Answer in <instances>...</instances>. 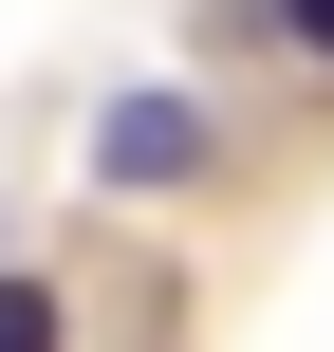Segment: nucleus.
Returning a JSON list of instances; mask_svg holds the SVG:
<instances>
[{
	"label": "nucleus",
	"instance_id": "nucleus-1",
	"mask_svg": "<svg viewBox=\"0 0 334 352\" xmlns=\"http://www.w3.org/2000/svg\"><path fill=\"white\" fill-rule=\"evenodd\" d=\"M186 148H205V111H186V93H130V111H112V167H130V186H167Z\"/></svg>",
	"mask_w": 334,
	"mask_h": 352
},
{
	"label": "nucleus",
	"instance_id": "nucleus-2",
	"mask_svg": "<svg viewBox=\"0 0 334 352\" xmlns=\"http://www.w3.org/2000/svg\"><path fill=\"white\" fill-rule=\"evenodd\" d=\"M0 352H56V297L37 278H0Z\"/></svg>",
	"mask_w": 334,
	"mask_h": 352
},
{
	"label": "nucleus",
	"instance_id": "nucleus-3",
	"mask_svg": "<svg viewBox=\"0 0 334 352\" xmlns=\"http://www.w3.org/2000/svg\"><path fill=\"white\" fill-rule=\"evenodd\" d=\"M279 19H298V37H334V0H279Z\"/></svg>",
	"mask_w": 334,
	"mask_h": 352
}]
</instances>
